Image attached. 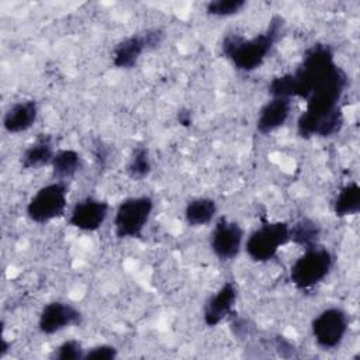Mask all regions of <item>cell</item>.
Masks as SVG:
<instances>
[{
	"label": "cell",
	"mask_w": 360,
	"mask_h": 360,
	"mask_svg": "<svg viewBox=\"0 0 360 360\" xmlns=\"http://www.w3.org/2000/svg\"><path fill=\"white\" fill-rule=\"evenodd\" d=\"M284 21L276 15L271 18L267 30L252 38H245L238 34H229L222 39L221 51L233 63L238 70L252 72L257 69L274 44L281 38Z\"/></svg>",
	"instance_id": "obj_1"
},
{
	"label": "cell",
	"mask_w": 360,
	"mask_h": 360,
	"mask_svg": "<svg viewBox=\"0 0 360 360\" xmlns=\"http://www.w3.org/2000/svg\"><path fill=\"white\" fill-rule=\"evenodd\" d=\"M336 66L333 51L326 44L312 45L304 55L301 65L292 73L295 83L294 97L307 100L314 87Z\"/></svg>",
	"instance_id": "obj_2"
},
{
	"label": "cell",
	"mask_w": 360,
	"mask_h": 360,
	"mask_svg": "<svg viewBox=\"0 0 360 360\" xmlns=\"http://www.w3.org/2000/svg\"><path fill=\"white\" fill-rule=\"evenodd\" d=\"M333 266V256L325 248L305 249L290 269V280L300 290H308L321 283Z\"/></svg>",
	"instance_id": "obj_3"
},
{
	"label": "cell",
	"mask_w": 360,
	"mask_h": 360,
	"mask_svg": "<svg viewBox=\"0 0 360 360\" xmlns=\"http://www.w3.org/2000/svg\"><path fill=\"white\" fill-rule=\"evenodd\" d=\"M290 240V225L285 222H267L255 229L245 243V250L255 262L271 260L278 249Z\"/></svg>",
	"instance_id": "obj_4"
},
{
	"label": "cell",
	"mask_w": 360,
	"mask_h": 360,
	"mask_svg": "<svg viewBox=\"0 0 360 360\" xmlns=\"http://www.w3.org/2000/svg\"><path fill=\"white\" fill-rule=\"evenodd\" d=\"M68 201V188L63 181L41 187L27 205V215L35 224H46L63 215Z\"/></svg>",
	"instance_id": "obj_5"
},
{
	"label": "cell",
	"mask_w": 360,
	"mask_h": 360,
	"mask_svg": "<svg viewBox=\"0 0 360 360\" xmlns=\"http://www.w3.org/2000/svg\"><path fill=\"white\" fill-rule=\"evenodd\" d=\"M153 210L150 197H129L124 200L114 217L115 235L118 238H136L141 236L145 225Z\"/></svg>",
	"instance_id": "obj_6"
},
{
	"label": "cell",
	"mask_w": 360,
	"mask_h": 360,
	"mask_svg": "<svg viewBox=\"0 0 360 360\" xmlns=\"http://www.w3.org/2000/svg\"><path fill=\"white\" fill-rule=\"evenodd\" d=\"M349 319L343 309L332 307L323 309L311 323L312 336L322 349H335L339 346L347 332Z\"/></svg>",
	"instance_id": "obj_7"
},
{
	"label": "cell",
	"mask_w": 360,
	"mask_h": 360,
	"mask_svg": "<svg viewBox=\"0 0 360 360\" xmlns=\"http://www.w3.org/2000/svg\"><path fill=\"white\" fill-rule=\"evenodd\" d=\"M243 243V229L238 222L219 218L210 235V246L221 260L235 259Z\"/></svg>",
	"instance_id": "obj_8"
},
{
	"label": "cell",
	"mask_w": 360,
	"mask_h": 360,
	"mask_svg": "<svg viewBox=\"0 0 360 360\" xmlns=\"http://www.w3.org/2000/svg\"><path fill=\"white\" fill-rule=\"evenodd\" d=\"M82 314L73 305L62 301L46 304L38 318V328L45 335L60 332L69 326L79 325Z\"/></svg>",
	"instance_id": "obj_9"
},
{
	"label": "cell",
	"mask_w": 360,
	"mask_h": 360,
	"mask_svg": "<svg viewBox=\"0 0 360 360\" xmlns=\"http://www.w3.org/2000/svg\"><path fill=\"white\" fill-rule=\"evenodd\" d=\"M108 204L103 200L87 197L75 204L69 215V224L80 231H97L107 219Z\"/></svg>",
	"instance_id": "obj_10"
},
{
	"label": "cell",
	"mask_w": 360,
	"mask_h": 360,
	"mask_svg": "<svg viewBox=\"0 0 360 360\" xmlns=\"http://www.w3.org/2000/svg\"><path fill=\"white\" fill-rule=\"evenodd\" d=\"M236 301V287L226 281L215 294H212L204 305V322L208 326H217L231 312Z\"/></svg>",
	"instance_id": "obj_11"
},
{
	"label": "cell",
	"mask_w": 360,
	"mask_h": 360,
	"mask_svg": "<svg viewBox=\"0 0 360 360\" xmlns=\"http://www.w3.org/2000/svg\"><path fill=\"white\" fill-rule=\"evenodd\" d=\"M291 98L271 97L259 111L256 120V128L260 134L267 135L280 127H283L291 112Z\"/></svg>",
	"instance_id": "obj_12"
},
{
	"label": "cell",
	"mask_w": 360,
	"mask_h": 360,
	"mask_svg": "<svg viewBox=\"0 0 360 360\" xmlns=\"http://www.w3.org/2000/svg\"><path fill=\"white\" fill-rule=\"evenodd\" d=\"M38 117V105L34 100L13 104L3 118V127L8 134H20L30 129Z\"/></svg>",
	"instance_id": "obj_13"
},
{
	"label": "cell",
	"mask_w": 360,
	"mask_h": 360,
	"mask_svg": "<svg viewBox=\"0 0 360 360\" xmlns=\"http://www.w3.org/2000/svg\"><path fill=\"white\" fill-rule=\"evenodd\" d=\"M145 51H148L145 35H131L115 45L112 51V62L117 68L129 69L135 66Z\"/></svg>",
	"instance_id": "obj_14"
},
{
	"label": "cell",
	"mask_w": 360,
	"mask_h": 360,
	"mask_svg": "<svg viewBox=\"0 0 360 360\" xmlns=\"http://www.w3.org/2000/svg\"><path fill=\"white\" fill-rule=\"evenodd\" d=\"M55 156L52 141L48 135H41L31 143L21 156V166L24 169H38L49 165Z\"/></svg>",
	"instance_id": "obj_15"
},
{
	"label": "cell",
	"mask_w": 360,
	"mask_h": 360,
	"mask_svg": "<svg viewBox=\"0 0 360 360\" xmlns=\"http://www.w3.org/2000/svg\"><path fill=\"white\" fill-rule=\"evenodd\" d=\"M217 210V202L212 198L200 197L186 205L184 217L190 226H202L214 219Z\"/></svg>",
	"instance_id": "obj_16"
},
{
	"label": "cell",
	"mask_w": 360,
	"mask_h": 360,
	"mask_svg": "<svg viewBox=\"0 0 360 360\" xmlns=\"http://www.w3.org/2000/svg\"><path fill=\"white\" fill-rule=\"evenodd\" d=\"M319 238L321 226L309 218H301L292 226H290V240L298 246H302L304 249L318 246Z\"/></svg>",
	"instance_id": "obj_17"
},
{
	"label": "cell",
	"mask_w": 360,
	"mask_h": 360,
	"mask_svg": "<svg viewBox=\"0 0 360 360\" xmlns=\"http://www.w3.org/2000/svg\"><path fill=\"white\" fill-rule=\"evenodd\" d=\"M51 166H52L53 176L59 181H62L65 179L73 177L79 172V169L82 166V159L76 150L63 149V150H59L55 153V156L51 162Z\"/></svg>",
	"instance_id": "obj_18"
},
{
	"label": "cell",
	"mask_w": 360,
	"mask_h": 360,
	"mask_svg": "<svg viewBox=\"0 0 360 360\" xmlns=\"http://www.w3.org/2000/svg\"><path fill=\"white\" fill-rule=\"evenodd\" d=\"M333 211L338 217L356 215L360 211V186L356 181L346 184L335 198Z\"/></svg>",
	"instance_id": "obj_19"
},
{
	"label": "cell",
	"mask_w": 360,
	"mask_h": 360,
	"mask_svg": "<svg viewBox=\"0 0 360 360\" xmlns=\"http://www.w3.org/2000/svg\"><path fill=\"white\" fill-rule=\"evenodd\" d=\"M150 170H152V165H150L149 150L145 146L135 148L131 153V158L127 166L128 176L134 180H142L149 176Z\"/></svg>",
	"instance_id": "obj_20"
},
{
	"label": "cell",
	"mask_w": 360,
	"mask_h": 360,
	"mask_svg": "<svg viewBox=\"0 0 360 360\" xmlns=\"http://www.w3.org/2000/svg\"><path fill=\"white\" fill-rule=\"evenodd\" d=\"M245 6V0H212L207 4V13L214 17H231L240 13Z\"/></svg>",
	"instance_id": "obj_21"
},
{
	"label": "cell",
	"mask_w": 360,
	"mask_h": 360,
	"mask_svg": "<svg viewBox=\"0 0 360 360\" xmlns=\"http://www.w3.org/2000/svg\"><path fill=\"white\" fill-rule=\"evenodd\" d=\"M294 93H295V83H294L292 73L277 76L269 83V94L271 97L291 98L294 97Z\"/></svg>",
	"instance_id": "obj_22"
},
{
	"label": "cell",
	"mask_w": 360,
	"mask_h": 360,
	"mask_svg": "<svg viewBox=\"0 0 360 360\" xmlns=\"http://www.w3.org/2000/svg\"><path fill=\"white\" fill-rule=\"evenodd\" d=\"M84 349L82 347V343L77 340H66L62 345H59L52 357L56 360H79L84 357Z\"/></svg>",
	"instance_id": "obj_23"
},
{
	"label": "cell",
	"mask_w": 360,
	"mask_h": 360,
	"mask_svg": "<svg viewBox=\"0 0 360 360\" xmlns=\"http://www.w3.org/2000/svg\"><path fill=\"white\" fill-rule=\"evenodd\" d=\"M117 357V349L111 345H98L86 350L83 360H112Z\"/></svg>",
	"instance_id": "obj_24"
},
{
	"label": "cell",
	"mask_w": 360,
	"mask_h": 360,
	"mask_svg": "<svg viewBox=\"0 0 360 360\" xmlns=\"http://www.w3.org/2000/svg\"><path fill=\"white\" fill-rule=\"evenodd\" d=\"M177 120H179V122H180L183 127H190V125H191V112H190L188 110L181 108V110L177 112Z\"/></svg>",
	"instance_id": "obj_25"
}]
</instances>
